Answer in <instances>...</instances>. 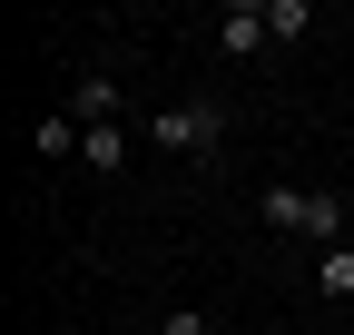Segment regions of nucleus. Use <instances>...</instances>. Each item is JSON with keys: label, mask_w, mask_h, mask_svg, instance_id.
<instances>
[{"label": "nucleus", "mask_w": 354, "mask_h": 335, "mask_svg": "<svg viewBox=\"0 0 354 335\" xmlns=\"http://www.w3.org/2000/svg\"><path fill=\"white\" fill-rule=\"evenodd\" d=\"M148 138H158L167 158H216V138H227V109H216V99H177V109L148 118Z\"/></svg>", "instance_id": "f257e3e1"}, {"label": "nucleus", "mask_w": 354, "mask_h": 335, "mask_svg": "<svg viewBox=\"0 0 354 335\" xmlns=\"http://www.w3.org/2000/svg\"><path fill=\"white\" fill-rule=\"evenodd\" d=\"M344 99H354V89H344Z\"/></svg>", "instance_id": "9b49d317"}, {"label": "nucleus", "mask_w": 354, "mask_h": 335, "mask_svg": "<svg viewBox=\"0 0 354 335\" xmlns=\"http://www.w3.org/2000/svg\"><path fill=\"white\" fill-rule=\"evenodd\" d=\"M305 197H315V188H256V217L276 237H305Z\"/></svg>", "instance_id": "7ed1b4c3"}, {"label": "nucleus", "mask_w": 354, "mask_h": 335, "mask_svg": "<svg viewBox=\"0 0 354 335\" xmlns=\"http://www.w3.org/2000/svg\"><path fill=\"white\" fill-rule=\"evenodd\" d=\"M315 296H325V306L354 296V246H325V257H315Z\"/></svg>", "instance_id": "0eeeda50"}, {"label": "nucleus", "mask_w": 354, "mask_h": 335, "mask_svg": "<svg viewBox=\"0 0 354 335\" xmlns=\"http://www.w3.org/2000/svg\"><path fill=\"white\" fill-rule=\"evenodd\" d=\"M79 158L99 168V178H118V168H128V138H118V118H109V129H79Z\"/></svg>", "instance_id": "423d86ee"}, {"label": "nucleus", "mask_w": 354, "mask_h": 335, "mask_svg": "<svg viewBox=\"0 0 354 335\" xmlns=\"http://www.w3.org/2000/svg\"><path fill=\"white\" fill-rule=\"evenodd\" d=\"M167 335H207V316H197V306H177V316H167Z\"/></svg>", "instance_id": "9d476101"}, {"label": "nucleus", "mask_w": 354, "mask_h": 335, "mask_svg": "<svg viewBox=\"0 0 354 335\" xmlns=\"http://www.w3.org/2000/svg\"><path fill=\"white\" fill-rule=\"evenodd\" d=\"M305 237H315V246H344V188H315V197H305Z\"/></svg>", "instance_id": "39448f33"}, {"label": "nucleus", "mask_w": 354, "mask_h": 335, "mask_svg": "<svg viewBox=\"0 0 354 335\" xmlns=\"http://www.w3.org/2000/svg\"><path fill=\"white\" fill-rule=\"evenodd\" d=\"M69 148H79V118H69V109L39 118V158H69Z\"/></svg>", "instance_id": "1a4fd4ad"}, {"label": "nucleus", "mask_w": 354, "mask_h": 335, "mask_svg": "<svg viewBox=\"0 0 354 335\" xmlns=\"http://www.w3.org/2000/svg\"><path fill=\"white\" fill-rule=\"evenodd\" d=\"M266 39H276V30H266V10H256V0H236L227 20H216V50H227V60H256Z\"/></svg>", "instance_id": "f03ea898"}, {"label": "nucleus", "mask_w": 354, "mask_h": 335, "mask_svg": "<svg viewBox=\"0 0 354 335\" xmlns=\"http://www.w3.org/2000/svg\"><path fill=\"white\" fill-rule=\"evenodd\" d=\"M69 118H79V129H109V118H118V79H79V89H69Z\"/></svg>", "instance_id": "20e7f679"}, {"label": "nucleus", "mask_w": 354, "mask_h": 335, "mask_svg": "<svg viewBox=\"0 0 354 335\" xmlns=\"http://www.w3.org/2000/svg\"><path fill=\"white\" fill-rule=\"evenodd\" d=\"M266 30H276V39H305V30H315V10H305V0H266Z\"/></svg>", "instance_id": "6e6552de"}]
</instances>
